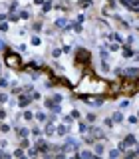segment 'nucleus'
Wrapping results in <instances>:
<instances>
[{"mask_svg": "<svg viewBox=\"0 0 139 159\" xmlns=\"http://www.w3.org/2000/svg\"><path fill=\"white\" fill-rule=\"evenodd\" d=\"M18 16H20V20H30V18H32V14H30V10L22 8V10H18Z\"/></svg>", "mask_w": 139, "mask_h": 159, "instance_id": "obj_2", "label": "nucleus"}, {"mask_svg": "<svg viewBox=\"0 0 139 159\" xmlns=\"http://www.w3.org/2000/svg\"><path fill=\"white\" fill-rule=\"evenodd\" d=\"M18 10H20L18 8V2H16V0H12V2L8 4V12H18Z\"/></svg>", "mask_w": 139, "mask_h": 159, "instance_id": "obj_4", "label": "nucleus"}, {"mask_svg": "<svg viewBox=\"0 0 139 159\" xmlns=\"http://www.w3.org/2000/svg\"><path fill=\"white\" fill-rule=\"evenodd\" d=\"M78 6H82V8L92 6V0H79V2H78Z\"/></svg>", "mask_w": 139, "mask_h": 159, "instance_id": "obj_8", "label": "nucleus"}, {"mask_svg": "<svg viewBox=\"0 0 139 159\" xmlns=\"http://www.w3.org/2000/svg\"><path fill=\"white\" fill-rule=\"evenodd\" d=\"M103 125H105L107 129H111V127H113V119H109V117H107V119H103Z\"/></svg>", "mask_w": 139, "mask_h": 159, "instance_id": "obj_12", "label": "nucleus"}, {"mask_svg": "<svg viewBox=\"0 0 139 159\" xmlns=\"http://www.w3.org/2000/svg\"><path fill=\"white\" fill-rule=\"evenodd\" d=\"M12 127L14 125H8V123H2V121H0V131H2V133H8Z\"/></svg>", "mask_w": 139, "mask_h": 159, "instance_id": "obj_5", "label": "nucleus"}, {"mask_svg": "<svg viewBox=\"0 0 139 159\" xmlns=\"http://www.w3.org/2000/svg\"><path fill=\"white\" fill-rule=\"evenodd\" d=\"M40 44H42V40H40L38 36H34L32 38V46H40Z\"/></svg>", "mask_w": 139, "mask_h": 159, "instance_id": "obj_15", "label": "nucleus"}, {"mask_svg": "<svg viewBox=\"0 0 139 159\" xmlns=\"http://www.w3.org/2000/svg\"><path fill=\"white\" fill-rule=\"evenodd\" d=\"M4 62H6V66H8V68H12V70H24L22 58H20L16 52H12L10 48L4 50Z\"/></svg>", "mask_w": 139, "mask_h": 159, "instance_id": "obj_1", "label": "nucleus"}, {"mask_svg": "<svg viewBox=\"0 0 139 159\" xmlns=\"http://www.w3.org/2000/svg\"><path fill=\"white\" fill-rule=\"evenodd\" d=\"M113 121H115V123H119V121H123V113L121 111H115V113H113Z\"/></svg>", "mask_w": 139, "mask_h": 159, "instance_id": "obj_6", "label": "nucleus"}, {"mask_svg": "<svg viewBox=\"0 0 139 159\" xmlns=\"http://www.w3.org/2000/svg\"><path fill=\"white\" fill-rule=\"evenodd\" d=\"M12 155H14V157H22V155H26V149H16Z\"/></svg>", "mask_w": 139, "mask_h": 159, "instance_id": "obj_9", "label": "nucleus"}, {"mask_svg": "<svg viewBox=\"0 0 139 159\" xmlns=\"http://www.w3.org/2000/svg\"><path fill=\"white\" fill-rule=\"evenodd\" d=\"M6 116H8V111H6V109H4V107H0V121H2V119L6 117Z\"/></svg>", "mask_w": 139, "mask_h": 159, "instance_id": "obj_17", "label": "nucleus"}, {"mask_svg": "<svg viewBox=\"0 0 139 159\" xmlns=\"http://www.w3.org/2000/svg\"><path fill=\"white\" fill-rule=\"evenodd\" d=\"M6 145H8V141H6V139H0V147L4 149V147H6Z\"/></svg>", "mask_w": 139, "mask_h": 159, "instance_id": "obj_19", "label": "nucleus"}, {"mask_svg": "<svg viewBox=\"0 0 139 159\" xmlns=\"http://www.w3.org/2000/svg\"><path fill=\"white\" fill-rule=\"evenodd\" d=\"M0 32H2V34L8 32V22H0Z\"/></svg>", "mask_w": 139, "mask_h": 159, "instance_id": "obj_11", "label": "nucleus"}, {"mask_svg": "<svg viewBox=\"0 0 139 159\" xmlns=\"http://www.w3.org/2000/svg\"><path fill=\"white\" fill-rule=\"evenodd\" d=\"M70 116H72V119H79V111H78V109H72Z\"/></svg>", "mask_w": 139, "mask_h": 159, "instance_id": "obj_16", "label": "nucleus"}, {"mask_svg": "<svg viewBox=\"0 0 139 159\" xmlns=\"http://www.w3.org/2000/svg\"><path fill=\"white\" fill-rule=\"evenodd\" d=\"M52 56L54 58H60V56H62V48H54L52 50Z\"/></svg>", "mask_w": 139, "mask_h": 159, "instance_id": "obj_10", "label": "nucleus"}, {"mask_svg": "<svg viewBox=\"0 0 139 159\" xmlns=\"http://www.w3.org/2000/svg\"><path fill=\"white\" fill-rule=\"evenodd\" d=\"M34 117H36L38 121H44V123L48 121V116H46V113H44V111H36V113H34Z\"/></svg>", "mask_w": 139, "mask_h": 159, "instance_id": "obj_3", "label": "nucleus"}, {"mask_svg": "<svg viewBox=\"0 0 139 159\" xmlns=\"http://www.w3.org/2000/svg\"><path fill=\"white\" fill-rule=\"evenodd\" d=\"M86 119H87V121H96V113H87Z\"/></svg>", "mask_w": 139, "mask_h": 159, "instance_id": "obj_18", "label": "nucleus"}, {"mask_svg": "<svg viewBox=\"0 0 139 159\" xmlns=\"http://www.w3.org/2000/svg\"><path fill=\"white\" fill-rule=\"evenodd\" d=\"M32 135L34 137H40V135H42V129H40V127H32Z\"/></svg>", "mask_w": 139, "mask_h": 159, "instance_id": "obj_13", "label": "nucleus"}, {"mask_svg": "<svg viewBox=\"0 0 139 159\" xmlns=\"http://www.w3.org/2000/svg\"><path fill=\"white\" fill-rule=\"evenodd\" d=\"M0 88H8V80L4 76H0Z\"/></svg>", "mask_w": 139, "mask_h": 159, "instance_id": "obj_14", "label": "nucleus"}, {"mask_svg": "<svg viewBox=\"0 0 139 159\" xmlns=\"http://www.w3.org/2000/svg\"><path fill=\"white\" fill-rule=\"evenodd\" d=\"M34 4H36V6H42V4H44V0H34Z\"/></svg>", "mask_w": 139, "mask_h": 159, "instance_id": "obj_21", "label": "nucleus"}, {"mask_svg": "<svg viewBox=\"0 0 139 159\" xmlns=\"http://www.w3.org/2000/svg\"><path fill=\"white\" fill-rule=\"evenodd\" d=\"M129 123H137V116H131V117H129Z\"/></svg>", "mask_w": 139, "mask_h": 159, "instance_id": "obj_20", "label": "nucleus"}, {"mask_svg": "<svg viewBox=\"0 0 139 159\" xmlns=\"http://www.w3.org/2000/svg\"><path fill=\"white\" fill-rule=\"evenodd\" d=\"M22 117L26 119V121H30V119H34V113L28 111V109H24V111H22Z\"/></svg>", "mask_w": 139, "mask_h": 159, "instance_id": "obj_7", "label": "nucleus"}]
</instances>
